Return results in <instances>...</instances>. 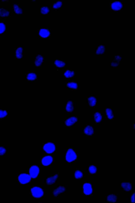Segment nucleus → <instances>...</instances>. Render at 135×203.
<instances>
[{
    "label": "nucleus",
    "instance_id": "1",
    "mask_svg": "<svg viewBox=\"0 0 135 203\" xmlns=\"http://www.w3.org/2000/svg\"><path fill=\"white\" fill-rule=\"evenodd\" d=\"M93 184L89 181H84L81 186V194L86 197H90L94 195Z\"/></svg>",
    "mask_w": 135,
    "mask_h": 203
},
{
    "label": "nucleus",
    "instance_id": "2",
    "mask_svg": "<svg viewBox=\"0 0 135 203\" xmlns=\"http://www.w3.org/2000/svg\"><path fill=\"white\" fill-rule=\"evenodd\" d=\"M77 158V154L76 151L73 148L69 147L65 152V163L70 164L76 161Z\"/></svg>",
    "mask_w": 135,
    "mask_h": 203
},
{
    "label": "nucleus",
    "instance_id": "3",
    "mask_svg": "<svg viewBox=\"0 0 135 203\" xmlns=\"http://www.w3.org/2000/svg\"><path fill=\"white\" fill-rule=\"evenodd\" d=\"M124 4L121 0H111L110 9L113 12L120 13L122 11Z\"/></svg>",
    "mask_w": 135,
    "mask_h": 203
},
{
    "label": "nucleus",
    "instance_id": "4",
    "mask_svg": "<svg viewBox=\"0 0 135 203\" xmlns=\"http://www.w3.org/2000/svg\"><path fill=\"white\" fill-rule=\"evenodd\" d=\"M30 191L31 195L34 199H40L44 196V190L38 186L35 185L32 186L31 188Z\"/></svg>",
    "mask_w": 135,
    "mask_h": 203
},
{
    "label": "nucleus",
    "instance_id": "5",
    "mask_svg": "<svg viewBox=\"0 0 135 203\" xmlns=\"http://www.w3.org/2000/svg\"><path fill=\"white\" fill-rule=\"evenodd\" d=\"M52 35V31L49 28L42 27L37 31V37L38 38L46 39L50 37Z\"/></svg>",
    "mask_w": 135,
    "mask_h": 203
},
{
    "label": "nucleus",
    "instance_id": "6",
    "mask_svg": "<svg viewBox=\"0 0 135 203\" xmlns=\"http://www.w3.org/2000/svg\"><path fill=\"white\" fill-rule=\"evenodd\" d=\"M18 174V180L19 183L21 184H26L28 183L31 179V178L28 173L24 172L20 173Z\"/></svg>",
    "mask_w": 135,
    "mask_h": 203
},
{
    "label": "nucleus",
    "instance_id": "7",
    "mask_svg": "<svg viewBox=\"0 0 135 203\" xmlns=\"http://www.w3.org/2000/svg\"><path fill=\"white\" fill-rule=\"evenodd\" d=\"M39 168L36 165H33L30 166L28 169V174L31 179H35L37 177L39 172Z\"/></svg>",
    "mask_w": 135,
    "mask_h": 203
},
{
    "label": "nucleus",
    "instance_id": "8",
    "mask_svg": "<svg viewBox=\"0 0 135 203\" xmlns=\"http://www.w3.org/2000/svg\"><path fill=\"white\" fill-rule=\"evenodd\" d=\"M66 190L64 185H59L55 187L53 190L52 195L55 197L61 196Z\"/></svg>",
    "mask_w": 135,
    "mask_h": 203
},
{
    "label": "nucleus",
    "instance_id": "9",
    "mask_svg": "<svg viewBox=\"0 0 135 203\" xmlns=\"http://www.w3.org/2000/svg\"><path fill=\"white\" fill-rule=\"evenodd\" d=\"M43 148L46 153L48 154H52L55 151V146L52 142L48 141L44 143Z\"/></svg>",
    "mask_w": 135,
    "mask_h": 203
},
{
    "label": "nucleus",
    "instance_id": "10",
    "mask_svg": "<svg viewBox=\"0 0 135 203\" xmlns=\"http://www.w3.org/2000/svg\"><path fill=\"white\" fill-rule=\"evenodd\" d=\"M106 51L105 44H98L97 45L94 51L95 55L97 56H101L104 55Z\"/></svg>",
    "mask_w": 135,
    "mask_h": 203
},
{
    "label": "nucleus",
    "instance_id": "11",
    "mask_svg": "<svg viewBox=\"0 0 135 203\" xmlns=\"http://www.w3.org/2000/svg\"><path fill=\"white\" fill-rule=\"evenodd\" d=\"M119 185L120 188L125 192H129L132 189V183L131 182L120 181Z\"/></svg>",
    "mask_w": 135,
    "mask_h": 203
},
{
    "label": "nucleus",
    "instance_id": "12",
    "mask_svg": "<svg viewBox=\"0 0 135 203\" xmlns=\"http://www.w3.org/2000/svg\"><path fill=\"white\" fill-rule=\"evenodd\" d=\"M82 131L85 135L92 136L94 134V132L93 126L90 124L85 125L82 128Z\"/></svg>",
    "mask_w": 135,
    "mask_h": 203
},
{
    "label": "nucleus",
    "instance_id": "13",
    "mask_svg": "<svg viewBox=\"0 0 135 203\" xmlns=\"http://www.w3.org/2000/svg\"><path fill=\"white\" fill-rule=\"evenodd\" d=\"M23 48L22 46H19L15 50V59L16 60H22L23 57Z\"/></svg>",
    "mask_w": 135,
    "mask_h": 203
},
{
    "label": "nucleus",
    "instance_id": "14",
    "mask_svg": "<svg viewBox=\"0 0 135 203\" xmlns=\"http://www.w3.org/2000/svg\"><path fill=\"white\" fill-rule=\"evenodd\" d=\"M59 177V174H55L47 178L45 180V182L47 186H49L55 183Z\"/></svg>",
    "mask_w": 135,
    "mask_h": 203
},
{
    "label": "nucleus",
    "instance_id": "15",
    "mask_svg": "<svg viewBox=\"0 0 135 203\" xmlns=\"http://www.w3.org/2000/svg\"><path fill=\"white\" fill-rule=\"evenodd\" d=\"M83 172L79 169H76L72 172V177L75 180H80L83 177Z\"/></svg>",
    "mask_w": 135,
    "mask_h": 203
},
{
    "label": "nucleus",
    "instance_id": "16",
    "mask_svg": "<svg viewBox=\"0 0 135 203\" xmlns=\"http://www.w3.org/2000/svg\"><path fill=\"white\" fill-rule=\"evenodd\" d=\"M78 120V118L76 116H72L67 118L65 120L64 123L66 126L70 127L76 123Z\"/></svg>",
    "mask_w": 135,
    "mask_h": 203
},
{
    "label": "nucleus",
    "instance_id": "17",
    "mask_svg": "<svg viewBox=\"0 0 135 203\" xmlns=\"http://www.w3.org/2000/svg\"><path fill=\"white\" fill-rule=\"evenodd\" d=\"M53 158L50 156H46L42 158L41 161V163L44 166H48L50 165L52 162Z\"/></svg>",
    "mask_w": 135,
    "mask_h": 203
},
{
    "label": "nucleus",
    "instance_id": "18",
    "mask_svg": "<svg viewBox=\"0 0 135 203\" xmlns=\"http://www.w3.org/2000/svg\"><path fill=\"white\" fill-rule=\"evenodd\" d=\"M97 97L95 95H89L88 96V104L89 107H95L97 105Z\"/></svg>",
    "mask_w": 135,
    "mask_h": 203
},
{
    "label": "nucleus",
    "instance_id": "19",
    "mask_svg": "<svg viewBox=\"0 0 135 203\" xmlns=\"http://www.w3.org/2000/svg\"><path fill=\"white\" fill-rule=\"evenodd\" d=\"M25 78L27 82L34 81L37 80V75L33 72H30L25 75Z\"/></svg>",
    "mask_w": 135,
    "mask_h": 203
},
{
    "label": "nucleus",
    "instance_id": "20",
    "mask_svg": "<svg viewBox=\"0 0 135 203\" xmlns=\"http://www.w3.org/2000/svg\"><path fill=\"white\" fill-rule=\"evenodd\" d=\"M44 57L41 54H37L35 57L34 63L35 65L37 67L41 66L44 60Z\"/></svg>",
    "mask_w": 135,
    "mask_h": 203
},
{
    "label": "nucleus",
    "instance_id": "21",
    "mask_svg": "<svg viewBox=\"0 0 135 203\" xmlns=\"http://www.w3.org/2000/svg\"><path fill=\"white\" fill-rule=\"evenodd\" d=\"M74 110V103L72 101L70 100H68L66 103L65 111L68 113H72Z\"/></svg>",
    "mask_w": 135,
    "mask_h": 203
},
{
    "label": "nucleus",
    "instance_id": "22",
    "mask_svg": "<svg viewBox=\"0 0 135 203\" xmlns=\"http://www.w3.org/2000/svg\"><path fill=\"white\" fill-rule=\"evenodd\" d=\"M118 199V197L116 194H109L107 195V202L108 203L117 202Z\"/></svg>",
    "mask_w": 135,
    "mask_h": 203
},
{
    "label": "nucleus",
    "instance_id": "23",
    "mask_svg": "<svg viewBox=\"0 0 135 203\" xmlns=\"http://www.w3.org/2000/svg\"><path fill=\"white\" fill-rule=\"evenodd\" d=\"M94 121L95 123H99L101 122L103 120V116L102 113L100 112H97L94 113L93 115Z\"/></svg>",
    "mask_w": 135,
    "mask_h": 203
},
{
    "label": "nucleus",
    "instance_id": "24",
    "mask_svg": "<svg viewBox=\"0 0 135 203\" xmlns=\"http://www.w3.org/2000/svg\"><path fill=\"white\" fill-rule=\"evenodd\" d=\"M75 72L74 70H67L64 71L63 76L66 79H70L73 78L75 76Z\"/></svg>",
    "mask_w": 135,
    "mask_h": 203
},
{
    "label": "nucleus",
    "instance_id": "25",
    "mask_svg": "<svg viewBox=\"0 0 135 203\" xmlns=\"http://www.w3.org/2000/svg\"><path fill=\"white\" fill-rule=\"evenodd\" d=\"M54 65L56 67L61 68L64 67L66 65L65 62L60 59L56 58L54 62Z\"/></svg>",
    "mask_w": 135,
    "mask_h": 203
},
{
    "label": "nucleus",
    "instance_id": "26",
    "mask_svg": "<svg viewBox=\"0 0 135 203\" xmlns=\"http://www.w3.org/2000/svg\"><path fill=\"white\" fill-rule=\"evenodd\" d=\"M40 15H48L50 11V7L47 6H40Z\"/></svg>",
    "mask_w": 135,
    "mask_h": 203
},
{
    "label": "nucleus",
    "instance_id": "27",
    "mask_svg": "<svg viewBox=\"0 0 135 203\" xmlns=\"http://www.w3.org/2000/svg\"><path fill=\"white\" fill-rule=\"evenodd\" d=\"M105 112L107 119L110 120L113 119L114 116L112 109L110 108H106L105 109Z\"/></svg>",
    "mask_w": 135,
    "mask_h": 203
},
{
    "label": "nucleus",
    "instance_id": "28",
    "mask_svg": "<svg viewBox=\"0 0 135 203\" xmlns=\"http://www.w3.org/2000/svg\"><path fill=\"white\" fill-rule=\"evenodd\" d=\"M66 87L68 88L75 90L78 88V86L76 82L73 81H71L66 83Z\"/></svg>",
    "mask_w": 135,
    "mask_h": 203
},
{
    "label": "nucleus",
    "instance_id": "29",
    "mask_svg": "<svg viewBox=\"0 0 135 203\" xmlns=\"http://www.w3.org/2000/svg\"><path fill=\"white\" fill-rule=\"evenodd\" d=\"M13 9L15 13L18 14H21L23 12V8L17 4H13Z\"/></svg>",
    "mask_w": 135,
    "mask_h": 203
},
{
    "label": "nucleus",
    "instance_id": "30",
    "mask_svg": "<svg viewBox=\"0 0 135 203\" xmlns=\"http://www.w3.org/2000/svg\"><path fill=\"white\" fill-rule=\"evenodd\" d=\"M88 173L90 174H95L97 171V168L96 165H89L87 167Z\"/></svg>",
    "mask_w": 135,
    "mask_h": 203
},
{
    "label": "nucleus",
    "instance_id": "31",
    "mask_svg": "<svg viewBox=\"0 0 135 203\" xmlns=\"http://www.w3.org/2000/svg\"><path fill=\"white\" fill-rule=\"evenodd\" d=\"M9 11L4 8H0V17H6L9 14Z\"/></svg>",
    "mask_w": 135,
    "mask_h": 203
},
{
    "label": "nucleus",
    "instance_id": "32",
    "mask_svg": "<svg viewBox=\"0 0 135 203\" xmlns=\"http://www.w3.org/2000/svg\"><path fill=\"white\" fill-rule=\"evenodd\" d=\"M62 1L60 0H56L52 4V8L53 9H61L62 8Z\"/></svg>",
    "mask_w": 135,
    "mask_h": 203
},
{
    "label": "nucleus",
    "instance_id": "33",
    "mask_svg": "<svg viewBox=\"0 0 135 203\" xmlns=\"http://www.w3.org/2000/svg\"><path fill=\"white\" fill-rule=\"evenodd\" d=\"M8 115V111L6 109L0 108V120H3L6 118Z\"/></svg>",
    "mask_w": 135,
    "mask_h": 203
},
{
    "label": "nucleus",
    "instance_id": "34",
    "mask_svg": "<svg viewBox=\"0 0 135 203\" xmlns=\"http://www.w3.org/2000/svg\"><path fill=\"white\" fill-rule=\"evenodd\" d=\"M113 60L120 63L122 61V56L120 54L115 55L113 57Z\"/></svg>",
    "mask_w": 135,
    "mask_h": 203
},
{
    "label": "nucleus",
    "instance_id": "35",
    "mask_svg": "<svg viewBox=\"0 0 135 203\" xmlns=\"http://www.w3.org/2000/svg\"><path fill=\"white\" fill-rule=\"evenodd\" d=\"M7 149L6 147L0 146V156H3L6 154Z\"/></svg>",
    "mask_w": 135,
    "mask_h": 203
},
{
    "label": "nucleus",
    "instance_id": "36",
    "mask_svg": "<svg viewBox=\"0 0 135 203\" xmlns=\"http://www.w3.org/2000/svg\"><path fill=\"white\" fill-rule=\"evenodd\" d=\"M6 26L3 23L0 22V34L3 33L5 31Z\"/></svg>",
    "mask_w": 135,
    "mask_h": 203
},
{
    "label": "nucleus",
    "instance_id": "37",
    "mask_svg": "<svg viewBox=\"0 0 135 203\" xmlns=\"http://www.w3.org/2000/svg\"><path fill=\"white\" fill-rule=\"evenodd\" d=\"M119 63L113 60L110 62V66L112 67L113 68H116L119 66Z\"/></svg>",
    "mask_w": 135,
    "mask_h": 203
},
{
    "label": "nucleus",
    "instance_id": "38",
    "mask_svg": "<svg viewBox=\"0 0 135 203\" xmlns=\"http://www.w3.org/2000/svg\"><path fill=\"white\" fill-rule=\"evenodd\" d=\"M130 202H134V192L130 196Z\"/></svg>",
    "mask_w": 135,
    "mask_h": 203
}]
</instances>
